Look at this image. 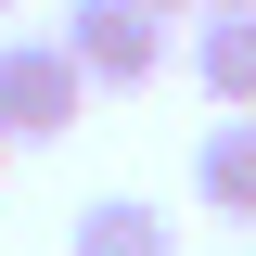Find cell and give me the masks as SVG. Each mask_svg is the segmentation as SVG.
Returning <instances> with one entry per match:
<instances>
[{
  "instance_id": "7",
  "label": "cell",
  "mask_w": 256,
  "mask_h": 256,
  "mask_svg": "<svg viewBox=\"0 0 256 256\" xmlns=\"http://www.w3.org/2000/svg\"><path fill=\"white\" fill-rule=\"evenodd\" d=\"M205 13H256V0H205Z\"/></svg>"
},
{
  "instance_id": "4",
  "label": "cell",
  "mask_w": 256,
  "mask_h": 256,
  "mask_svg": "<svg viewBox=\"0 0 256 256\" xmlns=\"http://www.w3.org/2000/svg\"><path fill=\"white\" fill-rule=\"evenodd\" d=\"M64 256H180V230H166V205H141V192H90L77 230H64Z\"/></svg>"
},
{
  "instance_id": "3",
  "label": "cell",
  "mask_w": 256,
  "mask_h": 256,
  "mask_svg": "<svg viewBox=\"0 0 256 256\" xmlns=\"http://www.w3.org/2000/svg\"><path fill=\"white\" fill-rule=\"evenodd\" d=\"M192 90L218 116H256V13H192Z\"/></svg>"
},
{
  "instance_id": "2",
  "label": "cell",
  "mask_w": 256,
  "mask_h": 256,
  "mask_svg": "<svg viewBox=\"0 0 256 256\" xmlns=\"http://www.w3.org/2000/svg\"><path fill=\"white\" fill-rule=\"evenodd\" d=\"M52 38L77 52L90 90H154V77H166V13H141V0H77Z\"/></svg>"
},
{
  "instance_id": "9",
  "label": "cell",
  "mask_w": 256,
  "mask_h": 256,
  "mask_svg": "<svg viewBox=\"0 0 256 256\" xmlns=\"http://www.w3.org/2000/svg\"><path fill=\"white\" fill-rule=\"evenodd\" d=\"M0 13H13V0H0Z\"/></svg>"
},
{
  "instance_id": "6",
  "label": "cell",
  "mask_w": 256,
  "mask_h": 256,
  "mask_svg": "<svg viewBox=\"0 0 256 256\" xmlns=\"http://www.w3.org/2000/svg\"><path fill=\"white\" fill-rule=\"evenodd\" d=\"M141 13H166V26H180V13H205V0H141Z\"/></svg>"
},
{
  "instance_id": "5",
  "label": "cell",
  "mask_w": 256,
  "mask_h": 256,
  "mask_svg": "<svg viewBox=\"0 0 256 256\" xmlns=\"http://www.w3.org/2000/svg\"><path fill=\"white\" fill-rule=\"evenodd\" d=\"M192 192H205L218 218H244V230H256V116H218L205 141H192Z\"/></svg>"
},
{
  "instance_id": "1",
  "label": "cell",
  "mask_w": 256,
  "mask_h": 256,
  "mask_svg": "<svg viewBox=\"0 0 256 256\" xmlns=\"http://www.w3.org/2000/svg\"><path fill=\"white\" fill-rule=\"evenodd\" d=\"M90 116V77L64 38H0V141H64Z\"/></svg>"
},
{
  "instance_id": "8",
  "label": "cell",
  "mask_w": 256,
  "mask_h": 256,
  "mask_svg": "<svg viewBox=\"0 0 256 256\" xmlns=\"http://www.w3.org/2000/svg\"><path fill=\"white\" fill-rule=\"evenodd\" d=\"M0 154H13V141H0Z\"/></svg>"
}]
</instances>
